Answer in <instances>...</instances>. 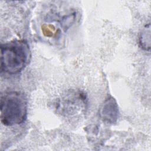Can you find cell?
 <instances>
[{"label": "cell", "instance_id": "cell-3", "mask_svg": "<svg viewBox=\"0 0 151 151\" xmlns=\"http://www.w3.org/2000/svg\"><path fill=\"white\" fill-rule=\"evenodd\" d=\"M119 115V110L116 100L112 97H108L103 103L100 111V116L102 120L107 123H115Z\"/></svg>", "mask_w": 151, "mask_h": 151}, {"label": "cell", "instance_id": "cell-1", "mask_svg": "<svg viewBox=\"0 0 151 151\" xmlns=\"http://www.w3.org/2000/svg\"><path fill=\"white\" fill-rule=\"evenodd\" d=\"M31 51L25 40H13L1 45V70L9 74H16L27 65L31 59Z\"/></svg>", "mask_w": 151, "mask_h": 151}, {"label": "cell", "instance_id": "cell-5", "mask_svg": "<svg viewBox=\"0 0 151 151\" xmlns=\"http://www.w3.org/2000/svg\"><path fill=\"white\" fill-rule=\"evenodd\" d=\"M75 18V15L74 14H70L67 16H65L63 18L62 21H61V25L64 29H68L70 25L72 24V23L74 22Z\"/></svg>", "mask_w": 151, "mask_h": 151}, {"label": "cell", "instance_id": "cell-4", "mask_svg": "<svg viewBox=\"0 0 151 151\" xmlns=\"http://www.w3.org/2000/svg\"><path fill=\"white\" fill-rule=\"evenodd\" d=\"M139 44L142 49L150 51V24H146L142 29L139 38Z\"/></svg>", "mask_w": 151, "mask_h": 151}, {"label": "cell", "instance_id": "cell-2", "mask_svg": "<svg viewBox=\"0 0 151 151\" xmlns=\"http://www.w3.org/2000/svg\"><path fill=\"white\" fill-rule=\"evenodd\" d=\"M27 100L21 92L11 91L1 95V122L6 126L18 125L27 119Z\"/></svg>", "mask_w": 151, "mask_h": 151}]
</instances>
